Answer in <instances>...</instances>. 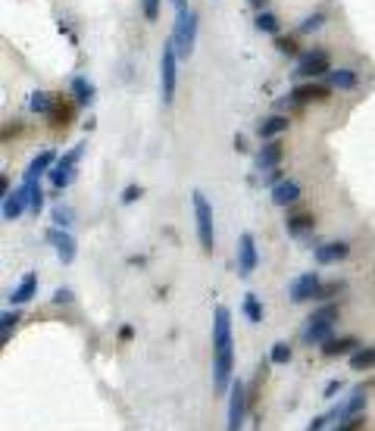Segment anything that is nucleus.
<instances>
[{"label": "nucleus", "mask_w": 375, "mask_h": 431, "mask_svg": "<svg viewBox=\"0 0 375 431\" xmlns=\"http://www.w3.org/2000/svg\"><path fill=\"white\" fill-rule=\"evenodd\" d=\"M235 350H231V312L216 306L212 312V391L225 394L231 387Z\"/></svg>", "instance_id": "nucleus-1"}, {"label": "nucleus", "mask_w": 375, "mask_h": 431, "mask_svg": "<svg viewBox=\"0 0 375 431\" xmlns=\"http://www.w3.org/2000/svg\"><path fill=\"white\" fill-rule=\"evenodd\" d=\"M281 162V144L275 141H266L260 147V153H256V169H262V172H269V169H275Z\"/></svg>", "instance_id": "nucleus-19"}, {"label": "nucleus", "mask_w": 375, "mask_h": 431, "mask_svg": "<svg viewBox=\"0 0 375 431\" xmlns=\"http://www.w3.org/2000/svg\"><path fill=\"white\" fill-rule=\"evenodd\" d=\"M341 387H344V381H338V378H335V381H328V384H325V397L331 400L338 391H341Z\"/></svg>", "instance_id": "nucleus-43"}, {"label": "nucleus", "mask_w": 375, "mask_h": 431, "mask_svg": "<svg viewBox=\"0 0 375 431\" xmlns=\"http://www.w3.org/2000/svg\"><path fill=\"white\" fill-rule=\"evenodd\" d=\"M278 181H285V178H281V172H278V169H269V172H266V178H262V185L275 187V185H278Z\"/></svg>", "instance_id": "nucleus-42"}, {"label": "nucleus", "mask_w": 375, "mask_h": 431, "mask_svg": "<svg viewBox=\"0 0 375 431\" xmlns=\"http://www.w3.org/2000/svg\"><path fill=\"white\" fill-rule=\"evenodd\" d=\"M50 106H53V97H50V94H44V91H35L28 97V110L31 112H41V116H47Z\"/></svg>", "instance_id": "nucleus-30"}, {"label": "nucleus", "mask_w": 375, "mask_h": 431, "mask_svg": "<svg viewBox=\"0 0 375 431\" xmlns=\"http://www.w3.org/2000/svg\"><path fill=\"white\" fill-rule=\"evenodd\" d=\"M81 153H85V144H75L69 153H62V160L60 162H53V169H50V185L53 187H66L69 181H72V175H75V169H78V160H81Z\"/></svg>", "instance_id": "nucleus-7"}, {"label": "nucleus", "mask_w": 375, "mask_h": 431, "mask_svg": "<svg viewBox=\"0 0 375 431\" xmlns=\"http://www.w3.org/2000/svg\"><path fill=\"white\" fill-rule=\"evenodd\" d=\"M288 97L297 106H306L312 100H328L331 97V85H319V81H303V85H294Z\"/></svg>", "instance_id": "nucleus-10"}, {"label": "nucleus", "mask_w": 375, "mask_h": 431, "mask_svg": "<svg viewBox=\"0 0 375 431\" xmlns=\"http://www.w3.org/2000/svg\"><path fill=\"white\" fill-rule=\"evenodd\" d=\"M350 369L353 372H366V369H375V347H360L350 353Z\"/></svg>", "instance_id": "nucleus-26"}, {"label": "nucleus", "mask_w": 375, "mask_h": 431, "mask_svg": "<svg viewBox=\"0 0 375 431\" xmlns=\"http://www.w3.org/2000/svg\"><path fill=\"white\" fill-rule=\"evenodd\" d=\"M347 253H350V244L347 241L319 244V247H316V262H322V266H335V262L347 260Z\"/></svg>", "instance_id": "nucleus-14"}, {"label": "nucleus", "mask_w": 375, "mask_h": 431, "mask_svg": "<svg viewBox=\"0 0 375 431\" xmlns=\"http://www.w3.org/2000/svg\"><path fill=\"white\" fill-rule=\"evenodd\" d=\"M75 106L78 103H69V100H62V97H53V106H50V112H47L50 125H53V128L69 125L72 122V116H75Z\"/></svg>", "instance_id": "nucleus-16"}, {"label": "nucleus", "mask_w": 375, "mask_h": 431, "mask_svg": "<svg viewBox=\"0 0 375 431\" xmlns=\"http://www.w3.org/2000/svg\"><path fill=\"white\" fill-rule=\"evenodd\" d=\"M25 206H28V185L22 181V187H16L12 194H6V197H3V219H6V222L19 219L25 212Z\"/></svg>", "instance_id": "nucleus-13"}, {"label": "nucleus", "mask_w": 375, "mask_h": 431, "mask_svg": "<svg viewBox=\"0 0 375 431\" xmlns=\"http://www.w3.org/2000/svg\"><path fill=\"white\" fill-rule=\"evenodd\" d=\"M250 409V397H247V384L244 381H231L228 387V431H241L244 428V416Z\"/></svg>", "instance_id": "nucleus-6"}, {"label": "nucleus", "mask_w": 375, "mask_h": 431, "mask_svg": "<svg viewBox=\"0 0 375 431\" xmlns=\"http://www.w3.org/2000/svg\"><path fill=\"white\" fill-rule=\"evenodd\" d=\"M131 335H135V331H131V325H122V331H119V337H122V341H131Z\"/></svg>", "instance_id": "nucleus-46"}, {"label": "nucleus", "mask_w": 375, "mask_h": 431, "mask_svg": "<svg viewBox=\"0 0 375 431\" xmlns=\"http://www.w3.org/2000/svg\"><path fill=\"white\" fill-rule=\"evenodd\" d=\"M94 97H97V91H94V85L88 78H81V75H75L72 78V100L78 106H91Z\"/></svg>", "instance_id": "nucleus-25"}, {"label": "nucleus", "mask_w": 375, "mask_h": 431, "mask_svg": "<svg viewBox=\"0 0 375 431\" xmlns=\"http://www.w3.org/2000/svg\"><path fill=\"white\" fill-rule=\"evenodd\" d=\"M247 3H250V6H253V10H256V12H262V10H266V3H269V0H247Z\"/></svg>", "instance_id": "nucleus-45"}, {"label": "nucleus", "mask_w": 375, "mask_h": 431, "mask_svg": "<svg viewBox=\"0 0 375 431\" xmlns=\"http://www.w3.org/2000/svg\"><path fill=\"white\" fill-rule=\"evenodd\" d=\"M341 291H344V281H331V285H322V287H319L316 300H319V303H325V300H331L335 294H341Z\"/></svg>", "instance_id": "nucleus-35"}, {"label": "nucleus", "mask_w": 375, "mask_h": 431, "mask_svg": "<svg viewBox=\"0 0 375 431\" xmlns=\"http://www.w3.org/2000/svg\"><path fill=\"white\" fill-rule=\"evenodd\" d=\"M297 200H300V185L297 181L285 178V181H278V185L272 187V203L275 206H291V203H297Z\"/></svg>", "instance_id": "nucleus-17"}, {"label": "nucleus", "mask_w": 375, "mask_h": 431, "mask_svg": "<svg viewBox=\"0 0 375 431\" xmlns=\"http://www.w3.org/2000/svg\"><path fill=\"white\" fill-rule=\"evenodd\" d=\"M353 416H366V394H362V391L350 394V397L344 400L341 406H338V422H344V419H353Z\"/></svg>", "instance_id": "nucleus-23"}, {"label": "nucleus", "mask_w": 375, "mask_h": 431, "mask_svg": "<svg viewBox=\"0 0 375 431\" xmlns=\"http://www.w3.org/2000/svg\"><path fill=\"white\" fill-rule=\"evenodd\" d=\"M362 425H366V416H353V419H344V422H338L335 431H360Z\"/></svg>", "instance_id": "nucleus-39"}, {"label": "nucleus", "mask_w": 375, "mask_h": 431, "mask_svg": "<svg viewBox=\"0 0 375 431\" xmlns=\"http://www.w3.org/2000/svg\"><path fill=\"white\" fill-rule=\"evenodd\" d=\"M275 47H278L285 56L297 53V41H294V37H285V35H275Z\"/></svg>", "instance_id": "nucleus-37"}, {"label": "nucleus", "mask_w": 375, "mask_h": 431, "mask_svg": "<svg viewBox=\"0 0 375 431\" xmlns=\"http://www.w3.org/2000/svg\"><path fill=\"white\" fill-rule=\"evenodd\" d=\"M47 244L56 250L60 262H72L75 253H78V244H75V237L69 235V228H60V225L47 231Z\"/></svg>", "instance_id": "nucleus-9"}, {"label": "nucleus", "mask_w": 375, "mask_h": 431, "mask_svg": "<svg viewBox=\"0 0 375 431\" xmlns=\"http://www.w3.org/2000/svg\"><path fill=\"white\" fill-rule=\"evenodd\" d=\"M160 3L162 0H141V12H144L147 22H156V19H160Z\"/></svg>", "instance_id": "nucleus-36"}, {"label": "nucleus", "mask_w": 375, "mask_h": 431, "mask_svg": "<svg viewBox=\"0 0 375 431\" xmlns=\"http://www.w3.org/2000/svg\"><path fill=\"white\" fill-rule=\"evenodd\" d=\"M325 78H328V85L338 87V91H353V87L360 85V75H356L353 69H328Z\"/></svg>", "instance_id": "nucleus-22"}, {"label": "nucleus", "mask_w": 375, "mask_h": 431, "mask_svg": "<svg viewBox=\"0 0 375 431\" xmlns=\"http://www.w3.org/2000/svg\"><path fill=\"white\" fill-rule=\"evenodd\" d=\"M35 291H38V275H35V272H25V275H22V281L16 285V291L10 294V303H12V306L28 303V300L35 297Z\"/></svg>", "instance_id": "nucleus-18"}, {"label": "nucleus", "mask_w": 375, "mask_h": 431, "mask_svg": "<svg viewBox=\"0 0 375 431\" xmlns=\"http://www.w3.org/2000/svg\"><path fill=\"white\" fill-rule=\"evenodd\" d=\"M172 6H175V12H178V10H188V0H172Z\"/></svg>", "instance_id": "nucleus-47"}, {"label": "nucleus", "mask_w": 375, "mask_h": 431, "mask_svg": "<svg viewBox=\"0 0 375 431\" xmlns=\"http://www.w3.org/2000/svg\"><path fill=\"white\" fill-rule=\"evenodd\" d=\"M53 303H56V306H66V303H72V291H69V287H60V291L53 294Z\"/></svg>", "instance_id": "nucleus-41"}, {"label": "nucleus", "mask_w": 375, "mask_h": 431, "mask_svg": "<svg viewBox=\"0 0 375 431\" xmlns=\"http://www.w3.org/2000/svg\"><path fill=\"white\" fill-rule=\"evenodd\" d=\"M16 325H19V310H6L3 316H0V344L10 341V335H12Z\"/></svg>", "instance_id": "nucleus-29"}, {"label": "nucleus", "mask_w": 375, "mask_h": 431, "mask_svg": "<svg viewBox=\"0 0 375 431\" xmlns=\"http://www.w3.org/2000/svg\"><path fill=\"white\" fill-rule=\"evenodd\" d=\"M256 28L266 31V35H278L281 22H278V16H275V12L262 10V12H256Z\"/></svg>", "instance_id": "nucleus-27"}, {"label": "nucleus", "mask_w": 375, "mask_h": 431, "mask_svg": "<svg viewBox=\"0 0 375 431\" xmlns=\"http://www.w3.org/2000/svg\"><path fill=\"white\" fill-rule=\"evenodd\" d=\"M25 185H28V210L38 216V212L44 210V191L38 181H25Z\"/></svg>", "instance_id": "nucleus-31"}, {"label": "nucleus", "mask_w": 375, "mask_h": 431, "mask_svg": "<svg viewBox=\"0 0 375 431\" xmlns=\"http://www.w3.org/2000/svg\"><path fill=\"white\" fill-rule=\"evenodd\" d=\"M191 203H194V222H197L200 247L210 253L212 244H216V235H212V206H210V200H206L200 191L191 194Z\"/></svg>", "instance_id": "nucleus-5"}, {"label": "nucleus", "mask_w": 375, "mask_h": 431, "mask_svg": "<svg viewBox=\"0 0 375 431\" xmlns=\"http://www.w3.org/2000/svg\"><path fill=\"white\" fill-rule=\"evenodd\" d=\"M319 287H322V278H319L316 272H303L300 278H294V285L288 294H291L294 303H306V300H316Z\"/></svg>", "instance_id": "nucleus-11"}, {"label": "nucleus", "mask_w": 375, "mask_h": 431, "mask_svg": "<svg viewBox=\"0 0 375 431\" xmlns=\"http://www.w3.org/2000/svg\"><path fill=\"white\" fill-rule=\"evenodd\" d=\"M175 81H178V50H175V41H166L162 44V53H160V94H162V103H172Z\"/></svg>", "instance_id": "nucleus-3"}, {"label": "nucleus", "mask_w": 375, "mask_h": 431, "mask_svg": "<svg viewBox=\"0 0 375 431\" xmlns=\"http://www.w3.org/2000/svg\"><path fill=\"white\" fill-rule=\"evenodd\" d=\"M269 362H275V366H285V362H291V347H288L285 341L272 344V350H269Z\"/></svg>", "instance_id": "nucleus-32"}, {"label": "nucleus", "mask_w": 375, "mask_h": 431, "mask_svg": "<svg viewBox=\"0 0 375 431\" xmlns=\"http://www.w3.org/2000/svg\"><path fill=\"white\" fill-rule=\"evenodd\" d=\"M353 350H360V337L347 335V337H328V341L322 344V356H344V353H353Z\"/></svg>", "instance_id": "nucleus-15"}, {"label": "nucleus", "mask_w": 375, "mask_h": 431, "mask_svg": "<svg viewBox=\"0 0 375 431\" xmlns=\"http://www.w3.org/2000/svg\"><path fill=\"white\" fill-rule=\"evenodd\" d=\"M285 128H288V116H281V112H272V116L260 119V125H256V135H260L262 141H272V137L281 135Z\"/></svg>", "instance_id": "nucleus-21"}, {"label": "nucleus", "mask_w": 375, "mask_h": 431, "mask_svg": "<svg viewBox=\"0 0 375 431\" xmlns=\"http://www.w3.org/2000/svg\"><path fill=\"white\" fill-rule=\"evenodd\" d=\"M328 422H338V406H335V409H328V412H322L319 419H312V422L306 425V431H322Z\"/></svg>", "instance_id": "nucleus-34"}, {"label": "nucleus", "mask_w": 375, "mask_h": 431, "mask_svg": "<svg viewBox=\"0 0 375 431\" xmlns=\"http://www.w3.org/2000/svg\"><path fill=\"white\" fill-rule=\"evenodd\" d=\"M285 228H288V235L291 237H303V235H310V231L316 228V219H312V212H291L288 222H285Z\"/></svg>", "instance_id": "nucleus-20"}, {"label": "nucleus", "mask_w": 375, "mask_h": 431, "mask_svg": "<svg viewBox=\"0 0 375 431\" xmlns=\"http://www.w3.org/2000/svg\"><path fill=\"white\" fill-rule=\"evenodd\" d=\"M244 316L250 319V322H262V303L256 294H244Z\"/></svg>", "instance_id": "nucleus-28"}, {"label": "nucleus", "mask_w": 375, "mask_h": 431, "mask_svg": "<svg viewBox=\"0 0 375 431\" xmlns=\"http://www.w3.org/2000/svg\"><path fill=\"white\" fill-rule=\"evenodd\" d=\"M72 210H69V206H56L53 210V222L60 225V228H69V225H72Z\"/></svg>", "instance_id": "nucleus-38"}, {"label": "nucleus", "mask_w": 375, "mask_h": 431, "mask_svg": "<svg viewBox=\"0 0 375 431\" xmlns=\"http://www.w3.org/2000/svg\"><path fill=\"white\" fill-rule=\"evenodd\" d=\"M322 22H325V12L322 10H319V12H312V16H306L303 19V22H300V35H312V31H319V28H322Z\"/></svg>", "instance_id": "nucleus-33"}, {"label": "nucleus", "mask_w": 375, "mask_h": 431, "mask_svg": "<svg viewBox=\"0 0 375 431\" xmlns=\"http://www.w3.org/2000/svg\"><path fill=\"white\" fill-rule=\"evenodd\" d=\"M194 37H197V12H194V10H178V16H175V31H172V41H175V50H178V60L191 56Z\"/></svg>", "instance_id": "nucleus-4"}, {"label": "nucleus", "mask_w": 375, "mask_h": 431, "mask_svg": "<svg viewBox=\"0 0 375 431\" xmlns=\"http://www.w3.org/2000/svg\"><path fill=\"white\" fill-rule=\"evenodd\" d=\"M0 194H3V197L10 194V178H6V175H0Z\"/></svg>", "instance_id": "nucleus-44"}, {"label": "nucleus", "mask_w": 375, "mask_h": 431, "mask_svg": "<svg viewBox=\"0 0 375 431\" xmlns=\"http://www.w3.org/2000/svg\"><path fill=\"white\" fill-rule=\"evenodd\" d=\"M53 150H44V153H38L35 160L28 162V169H25V181H38L41 178L44 172H50V169H53Z\"/></svg>", "instance_id": "nucleus-24"}, {"label": "nucleus", "mask_w": 375, "mask_h": 431, "mask_svg": "<svg viewBox=\"0 0 375 431\" xmlns=\"http://www.w3.org/2000/svg\"><path fill=\"white\" fill-rule=\"evenodd\" d=\"M141 194H144V187H141V185H128V187L122 191V203H135V200L141 197Z\"/></svg>", "instance_id": "nucleus-40"}, {"label": "nucleus", "mask_w": 375, "mask_h": 431, "mask_svg": "<svg viewBox=\"0 0 375 431\" xmlns=\"http://www.w3.org/2000/svg\"><path fill=\"white\" fill-rule=\"evenodd\" d=\"M328 50H306L297 62V78H319V75L328 72Z\"/></svg>", "instance_id": "nucleus-8"}, {"label": "nucleus", "mask_w": 375, "mask_h": 431, "mask_svg": "<svg viewBox=\"0 0 375 431\" xmlns=\"http://www.w3.org/2000/svg\"><path fill=\"white\" fill-rule=\"evenodd\" d=\"M256 262H260V253H256V241H253V235H247V231H244V235L238 237V272L247 278V275L256 269Z\"/></svg>", "instance_id": "nucleus-12"}, {"label": "nucleus", "mask_w": 375, "mask_h": 431, "mask_svg": "<svg viewBox=\"0 0 375 431\" xmlns=\"http://www.w3.org/2000/svg\"><path fill=\"white\" fill-rule=\"evenodd\" d=\"M341 316L338 303H322L319 310H312V316L303 325V344H319L322 347L328 337H335V322Z\"/></svg>", "instance_id": "nucleus-2"}]
</instances>
